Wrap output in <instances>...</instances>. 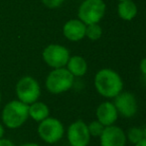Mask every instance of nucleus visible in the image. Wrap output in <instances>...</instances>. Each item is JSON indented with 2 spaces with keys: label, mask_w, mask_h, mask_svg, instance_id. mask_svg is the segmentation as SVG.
Returning a JSON list of instances; mask_svg holds the SVG:
<instances>
[{
  "label": "nucleus",
  "mask_w": 146,
  "mask_h": 146,
  "mask_svg": "<svg viewBox=\"0 0 146 146\" xmlns=\"http://www.w3.org/2000/svg\"><path fill=\"white\" fill-rule=\"evenodd\" d=\"M126 134V139L131 144H136L139 141H141L144 136H143V130L140 127H130L128 130L125 132Z\"/></svg>",
  "instance_id": "dca6fc26"
},
{
  "label": "nucleus",
  "mask_w": 146,
  "mask_h": 146,
  "mask_svg": "<svg viewBox=\"0 0 146 146\" xmlns=\"http://www.w3.org/2000/svg\"><path fill=\"white\" fill-rule=\"evenodd\" d=\"M94 84L96 92L108 99H113L124 87L120 74L111 68H102L98 70L94 75Z\"/></svg>",
  "instance_id": "f257e3e1"
},
{
  "label": "nucleus",
  "mask_w": 146,
  "mask_h": 146,
  "mask_svg": "<svg viewBox=\"0 0 146 146\" xmlns=\"http://www.w3.org/2000/svg\"><path fill=\"white\" fill-rule=\"evenodd\" d=\"M138 13L137 5L133 2V0H125L119 1L117 5V14L119 18L124 21H131L136 17Z\"/></svg>",
  "instance_id": "4468645a"
},
{
  "label": "nucleus",
  "mask_w": 146,
  "mask_h": 146,
  "mask_svg": "<svg viewBox=\"0 0 146 146\" xmlns=\"http://www.w3.org/2000/svg\"><path fill=\"white\" fill-rule=\"evenodd\" d=\"M50 115V108L46 103L35 101L29 105V117L37 122H41Z\"/></svg>",
  "instance_id": "2eb2a0df"
},
{
  "label": "nucleus",
  "mask_w": 146,
  "mask_h": 146,
  "mask_svg": "<svg viewBox=\"0 0 146 146\" xmlns=\"http://www.w3.org/2000/svg\"><path fill=\"white\" fill-rule=\"evenodd\" d=\"M43 59L48 66L53 69L66 67L71 57L70 50L60 44H50L43 50Z\"/></svg>",
  "instance_id": "0eeeda50"
},
{
  "label": "nucleus",
  "mask_w": 146,
  "mask_h": 146,
  "mask_svg": "<svg viewBox=\"0 0 146 146\" xmlns=\"http://www.w3.org/2000/svg\"><path fill=\"white\" fill-rule=\"evenodd\" d=\"M96 120H98L104 126H110L115 124L118 119V113L113 102L104 101L98 106L96 110Z\"/></svg>",
  "instance_id": "9b49d317"
},
{
  "label": "nucleus",
  "mask_w": 146,
  "mask_h": 146,
  "mask_svg": "<svg viewBox=\"0 0 146 146\" xmlns=\"http://www.w3.org/2000/svg\"><path fill=\"white\" fill-rule=\"evenodd\" d=\"M4 133H5V129H4V126L0 123V139L3 138Z\"/></svg>",
  "instance_id": "4be33fe9"
},
{
  "label": "nucleus",
  "mask_w": 146,
  "mask_h": 146,
  "mask_svg": "<svg viewBox=\"0 0 146 146\" xmlns=\"http://www.w3.org/2000/svg\"><path fill=\"white\" fill-rule=\"evenodd\" d=\"M142 130H143V136H144V138H146V125L142 128Z\"/></svg>",
  "instance_id": "393cba45"
},
{
  "label": "nucleus",
  "mask_w": 146,
  "mask_h": 146,
  "mask_svg": "<svg viewBox=\"0 0 146 146\" xmlns=\"http://www.w3.org/2000/svg\"><path fill=\"white\" fill-rule=\"evenodd\" d=\"M37 132L44 142L54 144L59 142L64 137L65 127L59 119L49 116L39 123Z\"/></svg>",
  "instance_id": "39448f33"
},
{
  "label": "nucleus",
  "mask_w": 146,
  "mask_h": 146,
  "mask_svg": "<svg viewBox=\"0 0 146 146\" xmlns=\"http://www.w3.org/2000/svg\"><path fill=\"white\" fill-rule=\"evenodd\" d=\"M16 95L18 100L24 103L32 104L37 101L41 95V87L39 82L32 76H23L16 84Z\"/></svg>",
  "instance_id": "423d86ee"
},
{
  "label": "nucleus",
  "mask_w": 146,
  "mask_h": 146,
  "mask_svg": "<svg viewBox=\"0 0 146 146\" xmlns=\"http://www.w3.org/2000/svg\"><path fill=\"white\" fill-rule=\"evenodd\" d=\"M102 36V28L98 23L88 24L86 27V37L90 40L96 41Z\"/></svg>",
  "instance_id": "f3484780"
},
{
  "label": "nucleus",
  "mask_w": 146,
  "mask_h": 146,
  "mask_svg": "<svg viewBox=\"0 0 146 146\" xmlns=\"http://www.w3.org/2000/svg\"><path fill=\"white\" fill-rule=\"evenodd\" d=\"M98 138L100 146H126L127 143L125 131L115 124L104 127Z\"/></svg>",
  "instance_id": "9d476101"
},
{
  "label": "nucleus",
  "mask_w": 146,
  "mask_h": 146,
  "mask_svg": "<svg viewBox=\"0 0 146 146\" xmlns=\"http://www.w3.org/2000/svg\"><path fill=\"white\" fill-rule=\"evenodd\" d=\"M106 11L104 0H85L80 5L78 16L86 25L100 23Z\"/></svg>",
  "instance_id": "20e7f679"
},
{
  "label": "nucleus",
  "mask_w": 146,
  "mask_h": 146,
  "mask_svg": "<svg viewBox=\"0 0 146 146\" xmlns=\"http://www.w3.org/2000/svg\"><path fill=\"white\" fill-rule=\"evenodd\" d=\"M1 118L8 128H19L29 118V105L20 100H12L3 107Z\"/></svg>",
  "instance_id": "f03ea898"
},
{
  "label": "nucleus",
  "mask_w": 146,
  "mask_h": 146,
  "mask_svg": "<svg viewBox=\"0 0 146 146\" xmlns=\"http://www.w3.org/2000/svg\"><path fill=\"white\" fill-rule=\"evenodd\" d=\"M0 146H15V144L10 139L1 138L0 139Z\"/></svg>",
  "instance_id": "412c9836"
},
{
  "label": "nucleus",
  "mask_w": 146,
  "mask_h": 146,
  "mask_svg": "<svg viewBox=\"0 0 146 146\" xmlns=\"http://www.w3.org/2000/svg\"><path fill=\"white\" fill-rule=\"evenodd\" d=\"M75 77L66 67L53 69L45 81L46 88L52 94H62L69 91L74 85Z\"/></svg>",
  "instance_id": "7ed1b4c3"
},
{
  "label": "nucleus",
  "mask_w": 146,
  "mask_h": 146,
  "mask_svg": "<svg viewBox=\"0 0 146 146\" xmlns=\"http://www.w3.org/2000/svg\"><path fill=\"white\" fill-rule=\"evenodd\" d=\"M104 125L100 122L98 120H92L90 121V123L88 124V132H90V136L92 137H100V134L102 133L104 129Z\"/></svg>",
  "instance_id": "a211bd4d"
},
{
  "label": "nucleus",
  "mask_w": 146,
  "mask_h": 146,
  "mask_svg": "<svg viewBox=\"0 0 146 146\" xmlns=\"http://www.w3.org/2000/svg\"><path fill=\"white\" fill-rule=\"evenodd\" d=\"M113 104L117 113L124 118H131L138 111V102L134 94L128 91H121L113 98Z\"/></svg>",
  "instance_id": "6e6552de"
},
{
  "label": "nucleus",
  "mask_w": 146,
  "mask_h": 146,
  "mask_svg": "<svg viewBox=\"0 0 146 146\" xmlns=\"http://www.w3.org/2000/svg\"><path fill=\"white\" fill-rule=\"evenodd\" d=\"M66 68L72 73L74 77H83L88 72V62L81 55H74L69 58Z\"/></svg>",
  "instance_id": "ddd939ff"
},
{
  "label": "nucleus",
  "mask_w": 146,
  "mask_h": 146,
  "mask_svg": "<svg viewBox=\"0 0 146 146\" xmlns=\"http://www.w3.org/2000/svg\"><path fill=\"white\" fill-rule=\"evenodd\" d=\"M67 138L71 146H88L90 142L88 124L84 120H76L67 129Z\"/></svg>",
  "instance_id": "1a4fd4ad"
},
{
  "label": "nucleus",
  "mask_w": 146,
  "mask_h": 146,
  "mask_svg": "<svg viewBox=\"0 0 146 146\" xmlns=\"http://www.w3.org/2000/svg\"><path fill=\"white\" fill-rule=\"evenodd\" d=\"M86 25L80 19H71L63 26V34L68 40L78 42L86 37Z\"/></svg>",
  "instance_id": "f8f14e48"
},
{
  "label": "nucleus",
  "mask_w": 146,
  "mask_h": 146,
  "mask_svg": "<svg viewBox=\"0 0 146 146\" xmlns=\"http://www.w3.org/2000/svg\"><path fill=\"white\" fill-rule=\"evenodd\" d=\"M1 97L2 96H1V93H0V103H1Z\"/></svg>",
  "instance_id": "a878e982"
},
{
  "label": "nucleus",
  "mask_w": 146,
  "mask_h": 146,
  "mask_svg": "<svg viewBox=\"0 0 146 146\" xmlns=\"http://www.w3.org/2000/svg\"><path fill=\"white\" fill-rule=\"evenodd\" d=\"M42 2L44 3V5L51 9H55L58 8L62 4L65 2V0H42Z\"/></svg>",
  "instance_id": "6ab92c4d"
},
{
  "label": "nucleus",
  "mask_w": 146,
  "mask_h": 146,
  "mask_svg": "<svg viewBox=\"0 0 146 146\" xmlns=\"http://www.w3.org/2000/svg\"><path fill=\"white\" fill-rule=\"evenodd\" d=\"M134 146H146V138H143L141 141H139L138 143L134 144Z\"/></svg>",
  "instance_id": "5701e85b"
},
{
  "label": "nucleus",
  "mask_w": 146,
  "mask_h": 146,
  "mask_svg": "<svg viewBox=\"0 0 146 146\" xmlns=\"http://www.w3.org/2000/svg\"><path fill=\"white\" fill-rule=\"evenodd\" d=\"M20 146H40V145L37 144V143H34V142H29V143H25V144H22Z\"/></svg>",
  "instance_id": "b1692460"
},
{
  "label": "nucleus",
  "mask_w": 146,
  "mask_h": 146,
  "mask_svg": "<svg viewBox=\"0 0 146 146\" xmlns=\"http://www.w3.org/2000/svg\"><path fill=\"white\" fill-rule=\"evenodd\" d=\"M117 1L119 2V1H125V0H117Z\"/></svg>",
  "instance_id": "bb28decb"
},
{
  "label": "nucleus",
  "mask_w": 146,
  "mask_h": 146,
  "mask_svg": "<svg viewBox=\"0 0 146 146\" xmlns=\"http://www.w3.org/2000/svg\"><path fill=\"white\" fill-rule=\"evenodd\" d=\"M139 70L142 73V75L146 76V57L141 59L140 63H139Z\"/></svg>",
  "instance_id": "aec40b11"
}]
</instances>
